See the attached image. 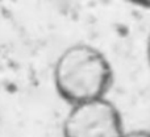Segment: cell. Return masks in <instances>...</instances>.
I'll list each match as a JSON object with an SVG mask.
<instances>
[{
    "label": "cell",
    "instance_id": "3",
    "mask_svg": "<svg viewBox=\"0 0 150 137\" xmlns=\"http://www.w3.org/2000/svg\"><path fill=\"white\" fill-rule=\"evenodd\" d=\"M122 137H150V131L148 129H130L125 131Z\"/></svg>",
    "mask_w": 150,
    "mask_h": 137
},
{
    "label": "cell",
    "instance_id": "2",
    "mask_svg": "<svg viewBox=\"0 0 150 137\" xmlns=\"http://www.w3.org/2000/svg\"><path fill=\"white\" fill-rule=\"evenodd\" d=\"M125 131L121 112L108 98L70 106L62 123L63 137H122Z\"/></svg>",
    "mask_w": 150,
    "mask_h": 137
},
{
    "label": "cell",
    "instance_id": "1",
    "mask_svg": "<svg viewBox=\"0 0 150 137\" xmlns=\"http://www.w3.org/2000/svg\"><path fill=\"white\" fill-rule=\"evenodd\" d=\"M53 82L70 106L107 98L113 84V67L105 54L88 44L66 48L55 61Z\"/></svg>",
    "mask_w": 150,
    "mask_h": 137
},
{
    "label": "cell",
    "instance_id": "5",
    "mask_svg": "<svg viewBox=\"0 0 150 137\" xmlns=\"http://www.w3.org/2000/svg\"><path fill=\"white\" fill-rule=\"evenodd\" d=\"M140 5H145V7L150 8V0L149 1H140Z\"/></svg>",
    "mask_w": 150,
    "mask_h": 137
},
{
    "label": "cell",
    "instance_id": "4",
    "mask_svg": "<svg viewBox=\"0 0 150 137\" xmlns=\"http://www.w3.org/2000/svg\"><path fill=\"white\" fill-rule=\"evenodd\" d=\"M146 57H148V62L150 65V33L148 37V41H146Z\"/></svg>",
    "mask_w": 150,
    "mask_h": 137
}]
</instances>
